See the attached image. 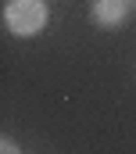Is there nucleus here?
I'll return each instance as SVG.
<instances>
[{
	"label": "nucleus",
	"instance_id": "f257e3e1",
	"mask_svg": "<svg viewBox=\"0 0 136 154\" xmlns=\"http://www.w3.org/2000/svg\"><path fill=\"white\" fill-rule=\"evenodd\" d=\"M47 18H50V11H47L43 0H7L4 4V25H7L11 36L25 39V36L43 32L47 29Z\"/></svg>",
	"mask_w": 136,
	"mask_h": 154
},
{
	"label": "nucleus",
	"instance_id": "f03ea898",
	"mask_svg": "<svg viewBox=\"0 0 136 154\" xmlns=\"http://www.w3.org/2000/svg\"><path fill=\"white\" fill-rule=\"evenodd\" d=\"M93 22L104 29H115L129 18V0H93Z\"/></svg>",
	"mask_w": 136,
	"mask_h": 154
},
{
	"label": "nucleus",
	"instance_id": "7ed1b4c3",
	"mask_svg": "<svg viewBox=\"0 0 136 154\" xmlns=\"http://www.w3.org/2000/svg\"><path fill=\"white\" fill-rule=\"evenodd\" d=\"M0 154H22V147H18L11 136H4V140H0Z\"/></svg>",
	"mask_w": 136,
	"mask_h": 154
}]
</instances>
